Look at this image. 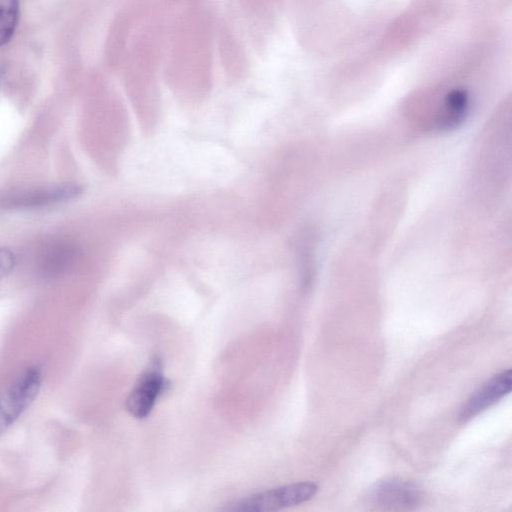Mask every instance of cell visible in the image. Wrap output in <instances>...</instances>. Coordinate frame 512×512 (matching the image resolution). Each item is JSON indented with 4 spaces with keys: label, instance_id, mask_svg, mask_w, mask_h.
I'll return each mask as SVG.
<instances>
[{
    "label": "cell",
    "instance_id": "6da1fadb",
    "mask_svg": "<svg viewBox=\"0 0 512 512\" xmlns=\"http://www.w3.org/2000/svg\"><path fill=\"white\" fill-rule=\"evenodd\" d=\"M42 383V371L30 366L0 388V434L5 432L32 404Z\"/></svg>",
    "mask_w": 512,
    "mask_h": 512
},
{
    "label": "cell",
    "instance_id": "7a4b0ae2",
    "mask_svg": "<svg viewBox=\"0 0 512 512\" xmlns=\"http://www.w3.org/2000/svg\"><path fill=\"white\" fill-rule=\"evenodd\" d=\"M318 486L313 482L293 483L241 499L226 510L233 512H270L296 506L312 499Z\"/></svg>",
    "mask_w": 512,
    "mask_h": 512
},
{
    "label": "cell",
    "instance_id": "3957f363",
    "mask_svg": "<svg viewBox=\"0 0 512 512\" xmlns=\"http://www.w3.org/2000/svg\"><path fill=\"white\" fill-rule=\"evenodd\" d=\"M82 192L79 185L61 183L37 188L18 189L0 196V205L8 209H31L67 202Z\"/></svg>",
    "mask_w": 512,
    "mask_h": 512
},
{
    "label": "cell",
    "instance_id": "277c9868",
    "mask_svg": "<svg viewBox=\"0 0 512 512\" xmlns=\"http://www.w3.org/2000/svg\"><path fill=\"white\" fill-rule=\"evenodd\" d=\"M169 387V381L162 372L161 361L155 358L140 375L135 387L126 399V409L131 415L142 419L147 417L158 399Z\"/></svg>",
    "mask_w": 512,
    "mask_h": 512
},
{
    "label": "cell",
    "instance_id": "5b68a950",
    "mask_svg": "<svg viewBox=\"0 0 512 512\" xmlns=\"http://www.w3.org/2000/svg\"><path fill=\"white\" fill-rule=\"evenodd\" d=\"M368 503L377 509H414L422 502L420 489L407 481L385 479L376 483L368 492Z\"/></svg>",
    "mask_w": 512,
    "mask_h": 512
},
{
    "label": "cell",
    "instance_id": "8992f818",
    "mask_svg": "<svg viewBox=\"0 0 512 512\" xmlns=\"http://www.w3.org/2000/svg\"><path fill=\"white\" fill-rule=\"evenodd\" d=\"M512 370H504L486 381L461 407L459 420L467 422L511 392Z\"/></svg>",
    "mask_w": 512,
    "mask_h": 512
},
{
    "label": "cell",
    "instance_id": "52a82bcc",
    "mask_svg": "<svg viewBox=\"0 0 512 512\" xmlns=\"http://www.w3.org/2000/svg\"><path fill=\"white\" fill-rule=\"evenodd\" d=\"M470 108V95L466 89L453 88L443 98L442 114L439 124L445 127L455 126L463 121Z\"/></svg>",
    "mask_w": 512,
    "mask_h": 512
},
{
    "label": "cell",
    "instance_id": "ba28073f",
    "mask_svg": "<svg viewBox=\"0 0 512 512\" xmlns=\"http://www.w3.org/2000/svg\"><path fill=\"white\" fill-rule=\"evenodd\" d=\"M19 13L18 0H0V46L14 34Z\"/></svg>",
    "mask_w": 512,
    "mask_h": 512
},
{
    "label": "cell",
    "instance_id": "9c48e42d",
    "mask_svg": "<svg viewBox=\"0 0 512 512\" xmlns=\"http://www.w3.org/2000/svg\"><path fill=\"white\" fill-rule=\"evenodd\" d=\"M76 250L70 245H58L53 247L46 255L44 264L49 269L63 268L71 264L75 258Z\"/></svg>",
    "mask_w": 512,
    "mask_h": 512
},
{
    "label": "cell",
    "instance_id": "30bf717a",
    "mask_svg": "<svg viewBox=\"0 0 512 512\" xmlns=\"http://www.w3.org/2000/svg\"><path fill=\"white\" fill-rule=\"evenodd\" d=\"M15 265L14 254L7 248H0V279L8 275Z\"/></svg>",
    "mask_w": 512,
    "mask_h": 512
}]
</instances>
